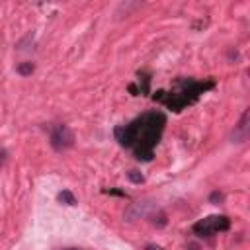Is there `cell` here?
<instances>
[{
    "instance_id": "obj_1",
    "label": "cell",
    "mask_w": 250,
    "mask_h": 250,
    "mask_svg": "<svg viewBox=\"0 0 250 250\" xmlns=\"http://www.w3.org/2000/svg\"><path fill=\"white\" fill-rule=\"evenodd\" d=\"M229 227H230V221H229L227 217H223V215H213V217H207V219L195 223V225H193V230L199 232L201 236H211L213 232H217V230H227Z\"/></svg>"
},
{
    "instance_id": "obj_2",
    "label": "cell",
    "mask_w": 250,
    "mask_h": 250,
    "mask_svg": "<svg viewBox=\"0 0 250 250\" xmlns=\"http://www.w3.org/2000/svg\"><path fill=\"white\" fill-rule=\"evenodd\" d=\"M74 145V133L68 125H57L51 133V146L55 150H66Z\"/></svg>"
},
{
    "instance_id": "obj_3",
    "label": "cell",
    "mask_w": 250,
    "mask_h": 250,
    "mask_svg": "<svg viewBox=\"0 0 250 250\" xmlns=\"http://www.w3.org/2000/svg\"><path fill=\"white\" fill-rule=\"evenodd\" d=\"M152 205L148 201H137V203H131L129 209L125 211V217L129 221H135V219H141V217H150L152 213Z\"/></svg>"
},
{
    "instance_id": "obj_4",
    "label": "cell",
    "mask_w": 250,
    "mask_h": 250,
    "mask_svg": "<svg viewBox=\"0 0 250 250\" xmlns=\"http://www.w3.org/2000/svg\"><path fill=\"white\" fill-rule=\"evenodd\" d=\"M246 121H248V111H244V115H242L238 127H236V131L232 133V143H242V141L246 139V135H248V125H246Z\"/></svg>"
},
{
    "instance_id": "obj_5",
    "label": "cell",
    "mask_w": 250,
    "mask_h": 250,
    "mask_svg": "<svg viewBox=\"0 0 250 250\" xmlns=\"http://www.w3.org/2000/svg\"><path fill=\"white\" fill-rule=\"evenodd\" d=\"M33 70H35V64H33L31 61H23V62H20V64L16 66V72L21 74V76H29Z\"/></svg>"
},
{
    "instance_id": "obj_6",
    "label": "cell",
    "mask_w": 250,
    "mask_h": 250,
    "mask_svg": "<svg viewBox=\"0 0 250 250\" xmlns=\"http://www.w3.org/2000/svg\"><path fill=\"white\" fill-rule=\"evenodd\" d=\"M57 199H59L61 203H64V205H76V197H74V193H72V191H68V189L59 191Z\"/></svg>"
},
{
    "instance_id": "obj_7",
    "label": "cell",
    "mask_w": 250,
    "mask_h": 250,
    "mask_svg": "<svg viewBox=\"0 0 250 250\" xmlns=\"http://www.w3.org/2000/svg\"><path fill=\"white\" fill-rule=\"evenodd\" d=\"M150 219H152V225H156V227H164L166 225V215L162 211L150 213Z\"/></svg>"
},
{
    "instance_id": "obj_8",
    "label": "cell",
    "mask_w": 250,
    "mask_h": 250,
    "mask_svg": "<svg viewBox=\"0 0 250 250\" xmlns=\"http://www.w3.org/2000/svg\"><path fill=\"white\" fill-rule=\"evenodd\" d=\"M127 178H129L133 184H143V182H145V176H143L139 170H129V172H127Z\"/></svg>"
},
{
    "instance_id": "obj_9",
    "label": "cell",
    "mask_w": 250,
    "mask_h": 250,
    "mask_svg": "<svg viewBox=\"0 0 250 250\" xmlns=\"http://www.w3.org/2000/svg\"><path fill=\"white\" fill-rule=\"evenodd\" d=\"M209 201H211L213 205H219V203L225 201V193H223V191H213V193L209 195Z\"/></svg>"
},
{
    "instance_id": "obj_10",
    "label": "cell",
    "mask_w": 250,
    "mask_h": 250,
    "mask_svg": "<svg viewBox=\"0 0 250 250\" xmlns=\"http://www.w3.org/2000/svg\"><path fill=\"white\" fill-rule=\"evenodd\" d=\"M186 250H201V246H199L197 242H188V246H186Z\"/></svg>"
},
{
    "instance_id": "obj_11",
    "label": "cell",
    "mask_w": 250,
    "mask_h": 250,
    "mask_svg": "<svg viewBox=\"0 0 250 250\" xmlns=\"http://www.w3.org/2000/svg\"><path fill=\"white\" fill-rule=\"evenodd\" d=\"M145 250H158V246H154V244H146Z\"/></svg>"
},
{
    "instance_id": "obj_12",
    "label": "cell",
    "mask_w": 250,
    "mask_h": 250,
    "mask_svg": "<svg viewBox=\"0 0 250 250\" xmlns=\"http://www.w3.org/2000/svg\"><path fill=\"white\" fill-rule=\"evenodd\" d=\"M62 250H80V248H76V246H70V248H62Z\"/></svg>"
}]
</instances>
